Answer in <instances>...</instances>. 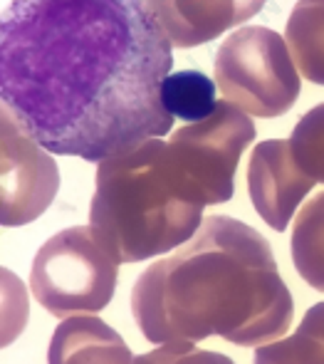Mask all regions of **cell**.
<instances>
[{"mask_svg": "<svg viewBox=\"0 0 324 364\" xmlns=\"http://www.w3.org/2000/svg\"><path fill=\"white\" fill-rule=\"evenodd\" d=\"M171 48L144 0H13L0 102L50 154L99 164L171 132Z\"/></svg>", "mask_w": 324, "mask_h": 364, "instance_id": "obj_1", "label": "cell"}, {"mask_svg": "<svg viewBox=\"0 0 324 364\" xmlns=\"http://www.w3.org/2000/svg\"><path fill=\"white\" fill-rule=\"evenodd\" d=\"M131 312L153 345L218 335L250 347L285 335L295 302L267 238L238 218L208 216L186 245L139 275Z\"/></svg>", "mask_w": 324, "mask_h": 364, "instance_id": "obj_2", "label": "cell"}, {"mask_svg": "<svg viewBox=\"0 0 324 364\" xmlns=\"http://www.w3.org/2000/svg\"><path fill=\"white\" fill-rule=\"evenodd\" d=\"M205 206L171 144L148 139L99 161L90 225L119 263H141L186 245Z\"/></svg>", "mask_w": 324, "mask_h": 364, "instance_id": "obj_3", "label": "cell"}, {"mask_svg": "<svg viewBox=\"0 0 324 364\" xmlns=\"http://www.w3.org/2000/svg\"><path fill=\"white\" fill-rule=\"evenodd\" d=\"M119 278V260L99 240L92 225H75L55 233L38 250L30 268L33 295L50 315L104 310Z\"/></svg>", "mask_w": 324, "mask_h": 364, "instance_id": "obj_4", "label": "cell"}, {"mask_svg": "<svg viewBox=\"0 0 324 364\" xmlns=\"http://www.w3.org/2000/svg\"><path fill=\"white\" fill-rule=\"evenodd\" d=\"M215 85L245 114L272 119L292 109L300 75L287 43L270 28H240L215 53Z\"/></svg>", "mask_w": 324, "mask_h": 364, "instance_id": "obj_5", "label": "cell"}, {"mask_svg": "<svg viewBox=\"0 0 324 364\" xmlns=\"http://www.w3.org/2000/svg\"><path fill=\"white\" fill-rule=\"evenodd\" d=\"M253 139V119L230 102H218L208 119L176 129L168 144L188 176L198 183L205 201L225 203L233 198L240 154Z\"/></svg>", "mask_w": 324, "mask_h": 364, "instance_id": "obj_6", "label": "cell"}, {"mask_svg": "<svg viewBox=\"0 0 324 364\" xmlns=\"http://www.w3.org/2000/svg\"><path fill=\"white\" fill-rule=\"evenodd\" d=\"M58 188L60 168L53 154L0 102V225L33 223L53 206Z\"/></svg>", "mask_w": 324, "mask_h": 364, "instance_id": "obj_7", "label": "cell"}, {"mask_svg": "<svg viewBox=\"0 0 324 364\" xmlns=\"http://www.w3.org/2000/svg\"><path fill=\"white\" fill-rule=\"evenodd\" d=\"M315 181L297 166L290 141L267 139L253 149L248 191L258 216L272 230H285Z\"/></svg>", "mask_w": 324, "mask_h": 364, "instance_id": "obj_8", "label": "cell"}, {"mask_svg": "<svg viewBox=\"0 0 324 364\" xmlns=\"http://www.w3.org/2000/svg\"><path fill=\"white\" fill-rule=\"evenodd\" d=\"M173 48H198L258 15L267 0H144Z\"/></svg>", "mask_w": 324, "mask_h": 364, "instance_id": "obj_9", "label": "cell"}, {"mask_svg": "<svg viewBox=\"0 0 324 364\" xmlns=\"http://www.w3.org/2000/svg\"><path fill=\"white\" fill-rule=\"evenodd\" d=\"M134 355L117 330L94 315H72L58 325L48 364H131Z\"/></svg>", "mask_w": 324, "mask_h": 364, "instance_id": "obj_10", "label": "cell"}, {"mask_svg": "<svg viewBox=\"0 0 324 364\" xmlns=\"http://www.w3.org/2000/svg\"><path fill=\"white\" fill-rule=\"evenodd\" d=\"M285 43L302 77L324 87V0H300L295 5Z\"/></svg>", "mask_w": 324, "mask_h": 364, "instance_id": "obj_11", "label": "cell"}, {"mask_svg": "<svg viewBox=\"0 0 324 364\" xmlns=\"http://www.w3.org/2000/svg\"><path fill=\"white\" fill-rule=\"evenodd\" d=\"M290 250L300 278L324 292V191L302 206L292 228Z\"/></svg>", "mask_w": 324, "mask_h": 364, "instance_id": "obj_12", "label": "cell"}, {"mask_svg": "<svg viewBox=\"0 0 324 364\" xmlns=\"http://www.w3.org/2000/svg\"><path fill=\"white\" fill-rule=\"evenodd\" d=\"M215 90L218 85L208 75L198 70H178L163 80L161 102L173 119L178 117V119L195 124V122L208 119L215 112L218 107Z\"/></svg>", "mask_w": 324, "mask_h": 364, "instance_id": "obj_13", "label": "cell"}, {"mask_svg": "<svg viewBox=\"0 0 324 364\" xmlns=\"http://www.w3.org/2000/svg\"><path fill=\"white\" fill-rule=\"evenodd\" d=\"M292 156L297 166L312 178L324 183V102L312 107L295 124L290 139Z\"/></svg>", "mask_w": 324, "mask_h": 364, "instance_id": "obj_14", "label": "cell"}, {"mask_svg": "<svg viewBox=\"0 0 324 364\" xmlns=\"http://www.w3.org/2000/svg\"><path fill=\"white\" fill-rule=\"evenodd\" d=\"M30 320V295L25 283L0 268V350L10 347L25 332Z\"/></svg>", "mask_w": 324, "mask_h": 364, "instance_id": "obj_15", "label": "cell"}, {"mask_svg": "<svg viewBox=\"0 0 324 364\" xmlns=\"http://www.w3.org/2000/svg\"><path fill=\"white\" fill-rule=\"evenodd\" d=\"M255 364H324V345L300 325L295 335L260 345L255 350Z\"/></svg>", "mask_w": 324, "mask_h": 364, "instance_id": "obj_16", "label": "cell"}, {"mask_svg": "<svg viewBox=\"0 0 324 364\" xmlns=\"http://www.w3.org/2000/svg\"><path fill=\"white\" fill-rule=\"evenodd\" d=\"M166 347V364H235L220 352L198 350L193 342H171Z\"/></svg>", "mask_w": 324, "mask_h": 364, "instance_id": "obj_17", "label": "cell"}, {"mask_svg": "<svg viewBox=\"0 0 324 364\" xmlns=\"http://www.w3.org/2000/svg\"><path fill=\"white\" fill-rule=\"evenodd\" d=\"M302 327L310 330L315 337H320L322 345H324V302H320V305H312L310 310H307L305 320H302Z\"/></svg>", "mask_w": 324, "mask_h": 364, "instance_id": "obj_18", "label": "cell"}, {"mask_svg": "<svg viewBox=\"0 0 324 364\" xmlns=\"http://www.w3.org/2000/svg\"><path fill=\"white\" fill-rule=\"evenodd\" d=\"M131 364H166V347H158L153 352H146V355H139L134 357Z\"/></svg>", "mask_w": 324, "mask_h": 364, "instance_id": "obj_19", "label": "cell"}]
</instances>
